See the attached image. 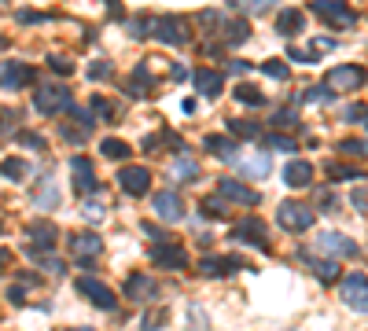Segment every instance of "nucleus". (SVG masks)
<instances>
[{
  "label": "nucleus",
  "mask_w": 368,
  "mask_h": 331,
  "mask_svg": "<svg viewBox=\"0 0 368 331\" xmlns=\"http://www.w3.org/2000/svg\"><path fill=\"white\" fill-rule=\"evenodd\" d=\"M34 107H37L41 114H67V111H74L77 104H74V92H70L67 85H37Z\"/></svg>",
  "instance_id": "nucleus-1"
},
{
  "label": "nucleus",
  "mask_w": 368,
  "mask_h": 331,
  "mask_svg": "<svg viewBox=\"0 0 368 331\" xmlns=\"http://www.w3.org/2000/svg\"><path fill=\"white\" fill-rule=\"evenodd\" d=\"M368 81L364 74V66H354V63H343V66H335V70L324 74V89L328 92H357L361 85Z\"/></svg>",
  "instance_id": "nucleus-2"
},
{
  "label": "nucleus",
  "mask_w": 368,
  "mask_h": 331,
  "mask_svg": "<svg viewBox=\"0 0 368 331\" xmlns=\"http://www.w3.org/2000/svg\"><path fill=\"white\" fill-rule=\"evenodd\" d=\"M67 251L74 261H82L85 269H92V261L103 254V239L96 236V232H70L67 236Z\"/></svg>",
  "instance_id": "nucleus-3"
},
{
  "label": "nucleus",
  "mask_w": 368,
  "mask_h": 331,
  "mask_svg": "<svg viewBox=\"0 0 368 331\" xmlns=\"http://www.w3.org/2000/svg\"><path fill=\"white\" fill-rule=\"evenodd\" d=\"M277 225L284 232H310L313 225V210L306 203H295V199H287V203H280L277 210Z\"/></svg>",
  "instance_id": "nucleus-4"
},
{
  "label": "nucleus",
  "mask_w": 368,
  "mask_h": 331,
  "mask_svg": "<svg viewBox=\"0 0 368 331\" xmlns=\"http://www.w3.org/2000/svg\"><path fill=\"white\" fill-rule=\"evenodd\" d=\"M70 180H74V192L77 195H103L100 192V180H96V170H92V158L85 155H74L70 158Z\"/></svg>",
  "instance_id": "nucleus-5"
},
{
  "label": "nucleus",
  "mask_w": 368,
  "mask_h": 331,
  "mask_svg": "<svg viewBox=\"0 0 368 331\" xmlns=\"http://www.w3.org/2000/svg\"><path fill=\"white\" fill-rule=\"evenodd\" d=\"M26 236H30V251L41 258V254H52V246H56V239H59V228H56V221L37 218V221L26 225Z\"/></svg>",
  "instance_id": "nucleus-6"
},
{
  "label": "nucleus",
  "mask_w": 368,
  "mask_h": 331,
  "mask_svg": "<svg viewBox=\"0 0 368 331\" xmlns=\"http://www.w3.org/2000/svg\"><path fill=\"white\" fill-rule=\"evenodd\" d=\"M151 261L158 265V269L181 273V269H188V251H184V243H177V239H163L151 251Z\"/></svg>",
  "instance_id": "nucleus-7"
},
{
  "label": "nucleus",
  "mask_w": 368,
  "mask_h": 331,
  "mask_svg": "<svg viewBox=\"0 0 368 331\" xmlns=\"http://www.w3.org/2000/svg\"><path fill=\"white\" fill-rule=\"evenodd\" d=\"M151 37L181 48V44H188V26H184V19H177V15H163V19H151Z\"/></svg>",
  "instance_id": "nucleus-8"
},
{
  "label": "nucleus",
  "mask_w": 368,
  "mask_h": 331,
  "mask_svg": "<svg viewBox=\"0 0 368 331\" xmlns=\"http://www.w3.org/2000/svg\"><path fill=\"white\" fill-rule=\"evenodd\" d=\"M37 70L30 63H0V89L4 92H19L23 85H34Z\"/></svg>",
  "instance_id": "nucleus-9"
},
{
  "label": "nucleus",
  "mask_w": 368,
  "mask_h": 331,
  "mask_svg": "<svg viewBox=\"0 0 368 331\" xmlns=\"http://www.w3.org/2000/svg\"><path fill=\"white\" fill-rule=\"evenodd\" d=\"M77 291H82L85 298H89V302L96 306V309H115L118 306V298H115V291H110L107 284H100V280H96V276H77V284H74Z\"/></svg>",
  "instance_id": "nucleus-10"
},
{
  "label": "nucleus",
  "mask_w": 368,
  "mask_h": 331,
  "mask_svg": "<svg viewBox=\"0 0 368 331\" xmlns=\"http://www.w3.org/2000/svg\"><path fill=\"white\" fill-rule=\"evenodd\" d=\"M217 195L225 199V203H239V206H258L262 195L254 192L250 185H243V180H232V177H221L217 180Z\"/></svg>",
  "instance_id": "nucleus-11"
},
{
  "label": "nucleus",
  "mask_w": 368,
  "mask_h": 331,
  "mask_svg": "<svg viewBox=\"0 0 368 331\" xmlns=\"http://www.w3.org/2000/svg\"><path fill=\"white\" fill-rule=\"evenodd\" d=\"M151 206H155V213H158V221H166V225H177V221H184V199L173 192V188H163L155 199H151Z\"/></svg>",
  "instance_id": "nucleus-12"
},
{
  "label": "nucleus",
  "mask_w": 368,
  "mask_h": 331,
  "mask_svg": "<svg viewBox=\"0 0 368 331\" xmlns=\"http://www.w3.org/2000/svg\"><path fill=\"white\" fill-rule=\"evenodd\" d=\"M118 185H122L125 195L140 199V195H148V192H151V170H148V166H122Z\"/></svg>",
  "instance_id": "nucleus-13"
},
{
  "label": "nucleus",
  "mask_w": 368,
  "mask_h": 331,
  "mask_svg": "<svg viewBox=\"0 0 368 331\" xmlns=\"http://www.w3.org/2000/svg\"><path fill=\"white\" fill-rule=\"evenodd\" d=\"M243 258H236V254H206L203 261H199V273L206 276V280H217V276H232V273H239L243 269Z\"/></svg>",
  "instance_id": "nucleus-14"
},
{
  "label": "nucleus",
  "mask_w": 368,
  "mask_h": 331,
  "mask_svg": "<svg viewBox=\"0 0 368 331\" xmlns=\"http://www.w3.org/2000/svg\"><path fill=\"white\" fill-rule=\"evenodd\" d=\"M229 239H236V243H254L258 251L269 254V239H265V221L262 218H243L239 225H232V236Z\"/></svg>",
  "instance_id": "nucleus-15"
},
{
  "label": "nucleus",
  "mask_w": 368,
  "mask_h": 331,
  "mask_svg": "<svg viewBox=\"0 0 368 331\" xmlns=\"http://www.w3.org/2000/svg\"><path fill=\"white\" fill-rule=\"evenodd\" d=\"M317 246H321V251L335 261V258H357L361 254V246L350 239V236H343V232H324L321 239H317Z\"/></svg>",
  "instance_id": "nucleus-16"
},
{
  "label": "nucleus",
  "mask_w": 368,
  "mask_h": 331,
  "mask_svg": "<svg viewBox=\"0 0 368 331\" xmlns=\"http://www.w3.org/2000/svg\"><path fill=\"white\" fill-rule=\"evenodd\" d=\"M298 258L306 261V269L321 280V284H335L339 280V261H331V258H317V254H310V251H298Z\"/></svg>",
  "instance_id": "nucleus-17"
},
{
  "label": "nucleus",
  "mask_w": 368,
  "mask_h": 331,
  "mask_svg": "<svg viewBox=\"0 0 368 331\" xmlns=\"http://www.w3.org/2000/svg\"><path fill=\"white\" fill-rule=\"evenodd\" d=\"M310 11H317L321 19H328L331 26H354V11H346L339 0H313Z\"/></svg>",
  "instance_id": "nucleus-18"
},
{
  "label": "nucleus",
  "mask_w": 368,
  "mask_h": 331,
  "mask_svg": "<svg viewBox=\"0 0 368 331\" xmlns=\"http://www.w3.org/2000/svg\"><path fill=\"white\" fill-rule=\"evenodd\" d=\"M155 294H158V284L148 273H133L125 280V298H133V302H151Z\"/></svg>",
  "instance_id": "nucleus-19"
},
{
  "label": "nucleus",
  "mask_w": 368,
  "mask_h": 331,
  "mask_svg": "<svg viewBox=\"0 0 368 331\" xmlns=\"http://www.w3.org/2000/svg\"><path fill=\"white\" fill-rule=\"evenodd\" d=\"M310 180H313V166L306 158H291L284 166V185L287 188H310Z\"/></svg>",
  "instance_id": "nucleus-20"
},
{
  "label": "nucleus",
  "mask_w": 368,
  "mask_h": 331,
  "mask_svg": "<svg viewBox=\"0 0 368 331\" xmlns=\"http://www.w3.org/2000/svg\"><path fill=\"white\" fill-rule=\"evenodd\" d=\"M125 89H129V96H137V99L151 96V89H155V77H151V66H148V59L133 66V74H129V85H125Z\"/></svg>",
  "instance_id": "nucleus-21"
},
{
  "label": "nucleus",
  "mask_w": 368,
  "mask_h": 331,
  "mask_svg": "<svg viewBox=\"0 0 368 331\" xmlns=\"http://www.w3.org/2000/svg\"><path fill=\"white\" fill-rule=\"evenodd\" d=\"M203 147H206L214 158H221V162H236V151H239V144H236L232 137H221V132H210V137L203 140Z\"/></svg>",
  "instance_id": "nucleus-22"
},
{
  "label": "nucleus",
  "mask_w": 368,
  "mask_h": 331,
  "mask_svg": "<svg viewBox=\"0 0 368 331\" xmlns=\"http://www.w3.org/2000/svg\"><path fill=\"white\" fill-rule=\"evenodd\" d=\"M364 294H368V276L364 273H350L343 284H339V298H343L346 306H354L357 298H364Z\"/></svg>",
  "instance_id": "nucleus-23"
},
{
  "label": "nucleus",
  "mask_w": 368,
  "mask_h": 331,
  "mask_svg": "<svg viewBox=\"0 0 368 331\" xmlns=\"http://www.w3.org/2000/svg\"><path fill=\"white\" fill-rule=\"evenodd\" d=\"M191 81H196V89L203 96H221V89H225V77H221L217 70H206V66H199V70L191 74Z\"/></svg>",
  "instance_id": "nucleus-24"
},
{
  "label": "nucleus",
  "mask_w": 368,
  "mask_h": 331,
  "mask_svg": "<svg viewBox=\"0 0 368 331\" xmlns=\"http://www.w3.org/2000/svg\"><path fill=\"white\" fill-rule=\"evenodd\" d=\"M302 26H306V15H302L298 8H284L277 15V33H284V37H295V33H302Z\"/></svg>",
  "instance_id": "nucleus-25"
},
{
  "label": "nucleus",
  "mask_w": 368,
  "mask_h": 331,
  "mask_svg": "<svg viewBox=\"0 0 368 331\" xmlns=\"http://www.w3.org/2000/svg\"><path fill=\"white\" fill-rule=\"evenodd\" d=\"M221 33H225V37H221V44H243L247 37H250V23L247 19H229V23H221Z\"/></svg>",
  "instance_id": "nucleus-26"
},
{
  "label": "nucleus",
  "mask_w": 368,
  "mask_h": 331,
  "mask_svg": "<svg viewBox=\"0 0 368 331\" xmlns=\"http://www.w3.org/2000/svg\"><path fill=\"white\" fill-rule=\"evenodd\" d=\"M269 166H273L269 162V151H254L250 158L239 162V170H243V177H250V180H262L269 173Z\"/></svg>",
  "instance_id": "nucleus-27"
},
{
  "label": "nucleus",
  "mask_w": 368,
  "mask_h": 331,
  "mask_svg": "<svg viewBox=\"0 0 368 331\" xmlns=\"http://www.w3.org/2000/svg\"><path fill=\"white\" fill-rule=\"evenodd\" d=\"M82 218H85L89 225H100V221L107 218V199H103V195H89L85 203H82Z\"/></svg>",
  "instance_id": "nucleus-28"
},
{
  "label": "nucleus",
  "mask_w": 368,
  "mask_h": 331,
  "mask_svg": "<svg viewBox=\"0 0 368 331\" xmlns=\"http://www.w3.org/2000/svg\"><path fill=\"white\" fill-rule=\"evenodd\" d=\"M229 137H232V140H236V137H239V140H258V137H262V125H258V122H247V118H232V122H229Z\"/></svg>",
  "instance_id": "nucleus-29"
},
{
  "label": "nucleus",
  "mask_w": 368,
  "mask_h": 331,
  "mask_svg": "<svg viewBox=\"0 0 368 331\" xmlns=\"http://www.w3.org/2000/svg\"><path fill=\"white\" fill-rule=\"evenodd\" d=\"M199 210H203L210 221H217V218H229V203H225L221 195H206L203 203H199Z\"/></svg>",
  "instance_id": "nucleus-30"
},
{
  "label": "nucleus",
  "mask_w": 368,
  "mask_h": 331,
  "mask_svg": "<svg viewBox=\"0 0 368 331\" xmlns=\"http://www.w3.org/2000/svg\"><path fill=\"white\" fill-rule=\"evenodd\" d=\"M328 177H346V180H368V173L361 170V166H346V162H328Z\"/></svg>",
  "instance_id": "nucleus-31"
},
{
  "label": "nucleus",
  "mask_w": 368,
  "mask_h": 331,
  "mask_svg": "<svg viewBox=\"0 0 368 331\" xmlns=\"http://www.w3.org/2000/svg\"><path fill=\"white\" fill-rule=\"evenodd\" d=\"M100 151H103L107 158H118V162H122V158H129V155H133V147L125 144V140H118V137H107V140L100 144Z\"/></svg>",
  "instance_id": "nucleus-32"
},
{
  "label": "nucleus",
  "mask_w": 368,
  "mask_h": 331,
  "mask_svg": "<svg viewBox=\"0 0 368 331\" xmlns=\"http://www.w3.org/2000/svg\"><path fill=\"white\" fill-rule=\"evenodd\" d=\"M0 173H4L8 180H23V177L30 173V166H26V158H15V155H8L4 162H0Z\"/></svg>",
  "instance_id": "nucleus-33"
},
{
  "label": "nucleus",
  "mask_w": 368,
  "mask_h": 331,
  "mask_svg": "<svg viewBox=\"0 0 368 331\" xmlns=\"http://www.w3.org/2000/svg\"><path fill=\"white\" fill-rule=\"evenodd\" d=\"M262 74L273 77V81H287V77H291V66L280 63V59H265V63H262Z\"/></svg>",
  "instance_id": "nucleus-34"
},
{
  "label": "nucleus",
  "mask_w": 368,
  "mask_h": 331,
  "mask_svg": "<svg viewBox=\"0 0 368 331\" xmlns=\"http://www.w3.org/2000/svg\"><path fill=\"white\" fill-rule=\"evenodd\" d=\"M339 151L350 155V158H368V140H357V137L339 140Z\"/></svg>",
  "instance_id": "nucleus-35"
},
{
  "label": "nucleus",
  "mask_w": 368,
  "mask_h": 331,
  "mask_svg": "<svg viewBox=\"0 0 368 331\" xmlns=\"http://www.w3.org/2000/svg\"><path fill=\"white\" fill-rule=\"evenodd\" d=\"M236 99H239V104H247V107H262L265 104L262 89H254V85H239L236 89Z\"/></svg>",
  "instance_id": "nucleus-36"
},
{
  "label": "nucleus",
  "mask_w": 368,
  "mask_h": 331,
  "mask_svg": "<svg viewBox=\"0 0 368 331\" xmlns=\"http://www.w3.org/2000/svg\"><path fill=\"white\" fill-rule=\"evenodd\" d=\"M129 37L133 41L151 37V15H137V19H129Z\"/></svg>",
  "instance_id": "nucleus-37"
},
{
  "label": "nucleus",
  "mask_w": 368,
  "mask_h": 331,
  "mask_svg": "<svg viewBox=\"0 0 368 331\" xmlns=\"http://www.w3.org/2000/svg\"><path fill=\"white\" fill-rule=\"evenodd\" d=\"M188 331H210V317L203 313V306L188 309Z\"/></svg>",
  "instance_id": "nucleus-38"
},
{
  "label": "nucleus",
  "mask_w": 368,
  "mask_h": 331,
  "mask_svg": "<svg viewBox=\"0 0 368 331\" xmlns=\"http://www.w3.org/2000/svg\"><path fill=\"white\" fill-rule=\"evenodd\" d=\"M34 203H37V210H52V206L59 203V192H56V185H44V188L34 195Z\"/></svg>",
  "instance_id": "nucleus-39"
},
{
  "label": "nucleus",
  "mask_w": 368,
  "mask_h": 331,
  "mask_svg": "<svg viewBox=\"0 0 368 331\" xmlns=\"http://www.w3.org/2000/svg\"><path fill=\"white\" fill-rule=\"evenodd\" d=\"M317 206H321L324 213H339V199H335L331 188H317Z\"/></svg>",
  "instance_id": "nucleus-40"
},
{
  "label": "nucleus",
  "mask_w": 368,
  "mask_h": 331,
  "mask_svg": "<svg viewBox=\"0 0 368 331\" xmlns=\"http://www.w3.org/2000/svg\"><path fill=\"white\" fill-rule=\"evenodd\" d=\"M59 132H63V140H67V144H85V140H89V132H85L82 125H70V122H63Z\"/></svg>",
  "instance_id": "nucleus-41"
},
{
  "label": "nucleus",
  "mask_w": 368,
  "mask_h": 331,
  "mask_svg": "<svg viewBox=\"0 0 368 331\" xmlns=\"http://www.w3.org/2000/svg\"><path fill=\"white\" fill-rule=\"evenodd\" d=\"M173 177H181V180H191V177H199V166L191 162V158H177V166H173Z\"/></svg>",
  "instance_id": "nucleus-42"
},
{
  "label": "nucleus",
  "mask_w": 368,
  "mask_h": 331,
  "mask_svg": "<svg viewBox=\"0 0 368 331\" xmlns=\"http://www.w3.org/2000/svg\"><path fill=\"white\" fill-rule=\"evenodd\" d=\"M166 320H170L166 309H148V313H144V327H148V331H158Z\"/></svg>",
  "instance_id": "nucleus-43"
},
{
  "label": "nucleus",
  "mask_w": 368,
  "mask_h": 331,
  "mask_svg": "<svg viewBox=\"0 0 368 331\" xmlns=\"http://www.w3.org/2000/svg\"><path fill=\"white\" fill-rule=\"evenodd\" d=\"M343 114H346V122H354V125H364V129H368V107H364V104H350Z\"/></svg>",
  "instance_id": "nucleus-44"
},
{
  "label": "nucleus",
  "mask_w": 368,
  "mask_h": 331,
  "mask_svg": "<svg viewBox=\"0 0 368 331\" xmlns=\"http://www.w3.org/2000/svg\"><path fill=\"white\" fill-rule=\"evenodd\" d=\"M110 74H115V66H110L107 59H96V63L89 66V81H107Z\"/></svg>",
  "instance_id": "nucleus-45"
},
{
  "label": "nucleus",
  "mask_w": 368,
  "mask_h": 331,
  "mask_svg": "<svg viewBox=\"0 0 368 331\" xmlns=\"http://www.w3.org/2000/svg\"><path fill=\"white\" fill-rule=\"evenodd\" d=\"M15 140H19L23 147H34V151H44V137H37V132H30V129H19V132H15Z\"/></svg>",
  "instance_id": "nucleus-46"
},
{
  "label": "nucleus",
  "mask_w": 368,
  "mask_h": 331,
  "mask_svg": "<svg viewBox=\"0 0 368 331\" xmlns=\"http://www.w3.org/2000/svg\"><path fill=\"white\" fill-rule=\"evenodd\" d=\"M287 59H291V63H317V52H313V48L291 44V48H287Z\"/></svg>",
  "instance_id": "nucleus-47"
},
{
  "label": "nucleus",
  "mask_w": 368,
  "mask_h": 331,
  "mask_svg": "<svg viewBox=\"0 0 368 331\" xmlns=\"http://www.w3.org/2000/svg\"><path fill=\"white\" fill-rule=\"evenodd\" d=\"M269 147H273V151H298V144L291 137H284V132H273V137H269Z\"/></svg>",
  "instance_id": "nucleus-48"
},
{
  "label": "nucleus",
  "mask_w": 368,
  "mask_h": 331,
  "mask_svg": "<svg viewBox=\"0 0 368 331\" xmlns=\"http://www.w3.org/2000/svg\"><path fill=\"white\" fill-rule=\"evenodd\" d=\"M70 114H74L70 122H77V125H82L85 132H92V129H96V118H92V111H85V107H74Z\"/></svg>",
  "instance_id": "nucleus-49"
},
{
  "label": "nucleus",
  "mask_w": 368,
  "mask_h": 331,
  "mask_svg": "<svg viewBox=\"0 0 368 331\" xmlns=\"http://www.w3.org/2000/svg\"><path fill=\"white\" fill-rule=\"evenodd\" d=\"M41 269H48L52 276H63V273H67V265H63L56 254H41Z\"/></svg>",
  "instance_id": "nucleus-50"
},
{
  "label": "nucleus",
  "mask_w": 368,
  "mask_h": 331,
  "mask_svg": "<svg viewBox=\"0 0 368 331\" xmlns=\"http://www.w3.org/2000/svg\"><path fill=\"white\" fill-rule=\"evenodd\" d=\"M48 66H52V70H56L59 77L74 74V63H70V59H63V56H52V59H48Z\"/></svg>",
  "instance_id": "nucleus-51"
},
{
  "label": "nucleus",
  "mask_w": 368,
  "mask_h": 331,
  "mask_svg": "<svg viewBox=\"0 0 368 331\" xmlns=\"http://www.w3.org/2000/svg\"><path fill=\"white\" fill-rule=\"evenodd\" d=\"M273 122H277V129H280V125L291 129V125H298V114H295L291 107H284V111H277V118H273Z\"/></svg>",
  "instance_id": "nucleus-52"
},
{
  "label": "nucleus",
  "mask_w": 368,
  "mask_h": 331,
  "mask_svg": "<svg viewBox=\"0 0 368 331\" xmlns=\"http://www.w3.org/2000/svg\"><path fill=\"white\" fill-rule=\"evenodd\" d=\"M302 99H310V104H328L331 92H328L324 85H317V89H306V96H302Z\"/></svg>",
  "instance_id": "nucleus-53"
},
{
  "label": "nucleus",
  "mask_w": 368,
  "mask_h": 331,
  "mask_svg": "<svg viewBox=\"0 0 368 331\" xmlns=\"http://www.w3.org/2000/svg\"><path fill=\"white\" fill-rule=\"evenodd\" d=\"M110 114H115V111H110V104L96 96V99H92V118H110Z\"/></svg>",
  "instance_id": "nucleus-54"
},
{
  "label": "nucleus",
  "mask_w": 368,
  "mask_h": 331,
  "mask_svg": "<svg viewBox=\"0 0 368 331\" xmlns=\"http://www.w3.org/2000/svg\"><path fill=\"white\" fill-rule=\"evenodd\" d=\"M15 19H19L23 26H30V23H44V15H41V11H19Z\"/></svg>",
  "instance_id": "nucleus-55"
},
{
  "label": "nucleus",
  "mask_w": 368,
  "mask_h": 331,
  "mask_svg": "<svg viewBox=\"0 0 368 331\" xmlns=\"http://www.w3.org/2000/svg\"><path fill=\"white\" fill-rule=\"evenodd\" d=\"M8 302H11V306H23V302H26V298H23V287H8Z\"/></svg>",
  "instance_id": "nucleus-56"
},
{
  "label": "nucleus",
  "mask_w": 368,
  "mask_h": 331,
  "mask_svg": "<svg viewBox=\"0 0 368 331\" xmlns=\"http://www.w3.org/2000/svg\"><path fill=\"white\" fill-rule=\"evenodd\" d=\"M354 206H357V210H368V195H364V188L354 192Z\"/></svg>",
  "instance_id": "nucleus-57"
},
{
  "label": "nucleus",
  "mask_w": 368,
  "mask_h": 331,
  "mask_svg": "<svg viewBox=\"0 0 368 331\" xmlns=\"http://www.w3.org/2000/svg\"><path fill=\"white\" fill-rule=\"evenodd\" d=\"M170 74H173V81H184V77H188V70H184L181 63H173V66H170Z\"/></svg>",
  "instance_id": "nucleus-58"
},
{
  "label": "nucleus",
  "mask_w": 368,
  "mask_h": 331,
  "mask_svg": "<svg viewBox=\"0 0 368 331\" xmlns=\"http://www.w3.org/2000/svg\"><path fill=\"white\" fill-rule=\"evenodd\" d=\"M229 70H232V74H247V63H243V59H232Z\"/></svg>",
  "instance_id": "nucleus-59"
},
{
  "label": "nucleus",
  "mask_w": 368,
  "mask_h": 331,
  "mask_svg": "<svg viewBox=\"0 0 368 331\" xmlns=\"http://www.w3.org/2000/svg\"><path fill=\"white\" fill-rule=\"evenodd\" d=\"M8 265H11V251H4V246H0V273H4Z\"/></svg>",
  "instance_id": "nucleus-60"
},
{
  "label": "nucleus",
  "mask_w": 368,
  "mask_h": 331,
  "mask_svg": "<svg viewBox=\"0 0 368 331\" xmlns=\"http://www.w3.org/2000/svg\"><path fill=\"white\" fill-rule=\"evenodd\" d=\"M350 309H357V313H368V294H364V298H357V302L350 306Z\"/></svg>",
  "instance_id": "nucleus-61"
},
{
  "label": "nucleus",
  "mask_w": 368,
  "mask_h": 331,
  "mask_svg": "<svg viewBox=\"0 0 368 331\" xmlns=\"http://www.w3.org/2000/svg\"><path fill=\"white\" fill-rule=\"evenodd\" d=\"M4 48H8V37H0V52H4Z\"/></svg>",
  "instance_id": "nucleus-62"
},
{
  "label": "nucleus",
  "mask_w": 368,
  "mask_h": 331,
  "mask_svg": "<svg viewBox=\"0 0 368 331\" xmlns=\"http://www.w3.org/2000/svg\"><path fill=\"white\" fill-rule=\"evenodd\" d=\"M70 331H96V327H70Z\"/></svg>",
  "instance_id": "nucleus-63"
},
{
  "label": "nucleus",
  "mask_w": 368,
  "mask_h": 331,
  "mask_svg": "<svg viewBox=\"0 0 368 331\" xmlns=\"http://www.w3.org/2000/svg\"><path fill=\"white\" fill-rule=\"evenodd\" d=\"M0 228H4V221H0Z\"/></svg>",
  "instance_id": "nucleus-64"
}]
</instances>
